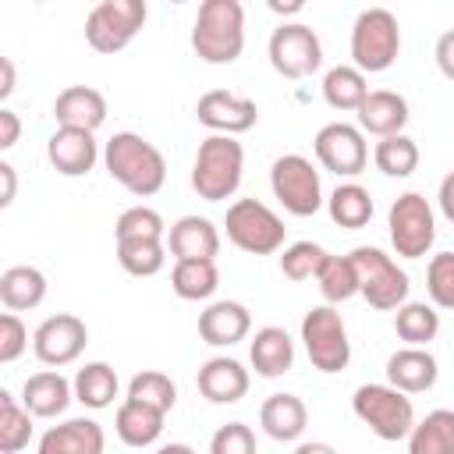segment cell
Segmentation results:
<instances>
[{"label": "cell", "mask_w": 454, "mask_h": 454, "mask_svg": "<svg viewBox=\"0 0 454 454\" xmlns=\"http://www.w3.org/2000/svg\"><path fill=\"white\" fill-rule=\"evenodd\" d=\"M316 284H319L326 305H340V301L355 298V294H358V270H355L351 255H330V259L323 262Z\"/></svg>", "instance_id": "obj_38"}, {"label": "cell", "mask_w": 454, "mask_h": 454, "mask_svg": "<svg viewBox=\"0 0 454 454\" xmlns=\"http://www.w3.org/2000/svg\"><path fill=\"white\" fill-rule=\"evenodd\" d=\"M436 202H440V213L454 223V170L440 181V195H436Z\"/></svg>", "instance_id": "obj_47"}, {"label": "cell", "mask_w": 454, "mask_h": 454, "mask_svg": "<svg viewBox=\"0 0 454 454\" xmlns=\"http://www.w3.org/2000/svg\"><path fill=\"white\" fill-rule=\"evenodd\" d=\"M245 170V149L231 135H209L195 149L192 163V188L206 202H223L238 192Z\"/></svg>", "instance_id": "obj_3"}, {"label": "cell", "mask_w": 454, "mask_h": 454, "mask_svg": "<svg viewBox=\"0 0 454 454\" xmlns=\"http://www.w3.org/2000/svg\"><path fill=\"white\" fill-rule=\"evenodd\" d=\"M167 248L170 255L181 262V259H213L216 262V252H220V231L213 220L199 216V213H188L181 220L170 223L167 231Z\"/></svg>", "instance_id": "obj_18"}, {"label": "cell", "mask_w": 454, "mask_h": 454, "mask_svg": "<svg viewBox=\"0 0 454 454\" xmlns=\"http://www.w3.org/2000/svg\"><path fill=\"white\" fill-rule=\"evenodd\" d=\"M365 96H369V85H365V74L355 64H337L323 74V99L333 110H355L358 114Z\"/></svg>", "instance_id": "obj_33"}, {"label": "cell", "mask_w": 454, "mask_h": 454, "mask_svg": "<svg viewBox=\"0 0 454 454\" xmlns=\"http://www.w3.org/2000/svg\"><path fill=\"white\" fill-rule=\"evenodd\" d=\"M74 397V383H67L57 369H43V372H32L21 387V404L35 415V419H57L67 411Z\"/></svg>", "instance_id": "obj_24"}, {"label": "cell", "mask_w": 454, "mask_h": 454, "mask_svg": "<svg viewBox=\"0 0 454 454\" xmlns=\"http://www.w3.org/2000/svg\"><path fill=\"white\" fill-rule=\"evenodd\" d=\"M199 394L213 404H238L245 394H248V369L238 362V358H227V355H216L209 358L199 376Z\"/></svg>", "instance_id": "obj_21"}, {"label": "cell", "mask_w": 454, "mask_h": 454, "mask_svg": "<svg viewBox=\"0 0 454 454\" xmlns=\"http://www.w3.org/2000/svg\"><path fill=\"white\" fill-rule=\"evenodd\" d=\"M270 11H277V14H298V11H301V4H298V0H294V4H277V0H273V4H270Z\"/></svg>", "instance_id": "obj_52"}, {"label": "cell", "mask_w": 454, "mask_h": 454, "mask_svg": "<svg viewBox=\"0 0 454 454\" xmlns=\"http://www.w3.org/2000/svg\"><path fill=\"white\" fill-rule=\"evenodd\" d=\"M259 426L280 443H294L309 426V408L298 394H270L259 408Z\"/></svg>", "instance_id": "obj_25"}, {"label": "cell", "mask_w": 454, "mask_h": 454, "mask_svg": "<svg viewBox=\"0 0 454 454\" xmlns=\"http://www.w3.org/2000/svg\"><path fill=\"white\" fill-rule=\"evenodd\" d=\"M301 344H305V355H309L312 369H319V372H340L351 362L348 326H344V319L333 305H316V309L305 312Z\"/></svg>", "instance_id": "obj_8"}, {"label": "cell", "mask_w": 454, "mask_h": 454, "mask_svg": "<svg viewBox=\"0 0 454 454\" xmlns=\"http://www.w3.org/2000/svg\"><path fill=\"white\" fill-rule=\"evenodd\" d=\"M71 383H74V401L85 404V408H92V411L110 408L114 397H117V390H121L117 372H114V365H106V362H85V365L74 372Z\"/></svg>", "instance_id": "obj_30"}, {"label": "cell", "mask_w": 454, "mask_h": 454, "mask_svg": "<svg viewBox=\"0 0 454 454\" xmlns=\"http://www.w3.org/2000/svg\"><path fill=\"white\" fill-rule=\"evenodd\" d=\"M163 419H167L163 411H156V408H149V404H142L135 397H124L117 415H114V429L128 447H149V443L160 440Z\"/></svg>", "instance_id": "obj_27"}, {"label": "cell", "mask_w": 454, "mask_h": 454, "mask_svg": "<svg viewBox=\"0 0 454 454\" xmlns=\"http://www.w3.org/2000/svg\"><path fill=\"white\" fill-rule=\"evenodd\" d=\"M312 149H316V160H319L326 170H333L337 177H355V174H362L365 163H369V145H365L362 128L344 124V121L323 124V128L316 131Z\"/></svg>", "instance_id": "obj_13"}, {"label": "cell", "mask_w": 454, "mask_h": 454, "mask_svg": "<svg viewBox=\"0 0 454 454\" xmlns=\"http://www.w3.org/2000/svg\"><path fill=\"white\" fill-rule=\"evenodd\" d=\"M387 227H390V245L401 259H422L436 241L433 206L419 192H404L394 199V206L387 213Z\"/></svg>", "instance_id": "obj_10"}, {"label": "cell", "mask_w": 454, "mask_h": 454, "mask_svg": "<svg viewBox=\"0 0 454 454\" xmlns=\"http://www.w3.org/2000/svg\"><path fill=\"white\" fill-rule=\"evenodd\" d=\"M145 0H103L85 18V43L96 53H121L145 25Z\"/></svg>", "instance_id": "obj_9"}, {"label": "cell", "mask_w": 454, "mask_h": 454, "mask_svg": "<svg viewBox=\"0 0 454 454\" xmlns=\"http://www.w3.org/2000/svg\"><path fill=\"white\" fill-rule=\"evenodd\" d=\"M106 447V433L96 419H67L60 426H50L39 436V450L35 454H103Z\"/></svg>", "instance_id": "obj_19"}, {"label": "cell", "mask_w": 454, "mask_h": 454, "mask_svg": "<svg viewBox=\"0 0 454 454\" xmlns=\"http://www.w3.org/2000/svg\"><path fill=\"white\" fill-rule=\"evenodd\" d=\"M270 188L273 199L291 213V216H312L323 206V184H319V170L312 167V160L287 153L277 156L270 167Z\"/></svg>", "instance_id": "obj_11"}, {"label": "cell", "mask_w": 454, "mask_h": 454, "mask_svg": "<svg viewBox=\"0 0 454 454\" xmlns=\"http://www.w3.org/2000/svg\"><path fill=\"white\" fill-rule=\"evenodd\" d=\"M223 227H227V241L248 255H273L284 248V220L259 199H238L227 206V216H223Z\"/></svg>", "instance_id": "obj_6"}, {"label": "cell", "mask_w": 454, "mask_h": 454, "mask_svg": "<svg viewBox=\"0 0 454 454\" xmlns=\"http://www.w3.org/2000/svg\"><path fill=\"white\" fill-rule=\"evenodd\" d=\"M351 411L358 415V422H365L380 440L397 443L408 440V433L415 429V404L408 394H401L390 383H362L351 397Z\"/></svg>", "instance_id": "obj_4"}, {"label": "cell", "mask_w": 454, "mask_h": 454, "mask_svg": "<svg viewBox=\"0 0 454 454\" xmlns=\"http://www.w3.org/2000/svg\"><path fill=\"white\" fill-rule=\"evenodd\" d=\"M408 454H454V411L436 408L408 433Z\"/></svg>", "instance_id": "obj_31"}, {"label": "cell", "mask_w": 454, "mask_h": 454, "mask_svg": "<svg viewBox=\"0 0 454 454\" xmlns=\"http://www.w3.org/2000/svg\"><path fill=\"white\" fill-rule=\"evenodd\" d=\"M440 376V365L429 348H401L387 358V383L401 394H426Z\"/></svg>", "instance_id": "obj_23"}, {"label": "cell", "mask_w": 454, "mask_h": 454, "mask_svg": "<svg viewBox=\"0 0 454 454\" xmlns=\"http://www.w3.org/2000/svg\"><path fill=\"white\" fill-rule=\"evenodd\" d=\"M117 262L131 277H156L167 266V241H153V238L117 241Z\"/></svg>", "instance_id": "obj_35"}, {"label": "cell", "mask_w": 454, "mask_h": 454, "mask_svg": "<svg viewBox=\"0 0 454 454\" xmlns=\"http://www.w3.org/2000/svg\"><path fill=\"white\" fill-rule=\"evenodd\" d=\"M270 64L284 78H309L323 64V43L316 28L301 21H284L270 35Z\"/></svg>", "instance_id": "obj_12"}, {"label": "cell", "mask_w": 454, "mask_h": 454, "mask_svg": "<svg viewBox=\"0 0 454 454\" xmlns=\"http://www.w3.org/2000/svg\"><path fill=\"white\" fill-rule=\"evenodd\" d=\"M248 362L266 380H277V376L291 372V365H294V340H291V333L284 326L255 330V337L248 344Z\"/></svg>", "instance_id": "obj_26"}, {"label": "cell", "mask_w": 454, "mask_h": 454, "mask_svg": "<svg viewBox=\"0 0 454 454\" xmlns=\"http://www.w3.org/2000/svg\"><path fill=\"white\" fill-rule=\"evenodd\" d=\"M372 163L380 174L387 177H411L419 170V145L415 138L408 135H390V138H380L376 149H372Z\"/></svg>", "instance_id": "obj_37"}, {"label": "cell", "mask_w": 454, "mask_h": 454, "mask_svg": "<svg viewBox=\"0 0 454 454\" xmlns=\"http://www.w3.org/2000/svg\"><path fill=\"white\" fill-rule=\"evenodd\" d=\"M170 287L184 301H209L220 287V270L213 259H181L170 270Z\"/></svg>", "instance_id": "obj_29"}, {"label": "cell", "mask_w": 454, "mask_h": 454, "mask_svg": "<svg viewBox=\"0 0 454 454\" xmlns=\"http://www.w3.org/2000/svg\"><path fill=\"white\" fill-rule=\"evenodd\" d=\"M103 167H106V174L121 188H128L138 199L156 195L163 188V181H167V160H163V153L149 138H142L135 131H117L114 138H106V145H103Z\"/></svg>", "instance_id": "obj_1"}, {"label": "cell", "mask_w": 454, "mask_h": 454, "mask_svg": "<svg viewBox=\"0 0 454 454\" xmlns=\"http://www.w3.org/2000/svg\"><path fill=\"white\" fill-rule=\"evenodd\" d=\"M114 238L117 241H128V238H153V241H163L167 238V223L156 209L149 206H131L117 216V227H114Z\"/></svg>", "instance_id": "obj_41"}, {"label": "cell", "mask_w": 454, "mask_h": 454, "mask_svg": "<svg viewBox=\"0 0 454 454\" xmlns=\"http://www.w3.org/2000/svg\"><path fill=\"white\" fill-rule=\"evenodd\" d=\"M209 454H255V433L245 422H227L213 433Z\"/></svg>", "instance_id": "obj_43"}, {"label": "cell", "mask_w": 454, "mask_h": 454, "mask_svg": "<svg viewBox=\"0 0 454 454\" xmlns=\"http://www.w3.org/2000/svg\"><path fill=\"white\" fill-rule=\"evenodd\" d=\"M32 411L14 401L11 390H0V450L18 454L32 443Z\"/></svg>", "instance_id": "obj_36"}, {"label": "cell", "mask_w": 454, "mask_h": 454, "mask_svg": "<svg viewBox=\"0 0 454 454\" xmlns=\"http://www.w3.org/2000/svg\"><path fill=\"white\" fill-rule=\"evenodd\" d=\"M252 330V312L241 305V301H209L202 312H199V337L213 348H231L238 340H245Z\"/></svg>", "instance_id": "obj_17"}, {"label": "cell", "mask_w": 454, "mask_h": 454, "mask_svg": "<svg viewBox=\"0 0 454 454\" xmlns=\"http://www.w3.org/2000/svg\"><path fill=\"white\" fill-rule=\"evenodd\" d=\"M192 50L206 64H234L245 50V7L238 0H202L192 25Z\"/></svg>", "instance_id": "obj_2"}, {"label": "cell", "mask_w": 454, "mask_h": 454, "mask_svg": "<svg viewBox=\"0 0 454 454\" xmlns=\"http://www.w3.org/2000/svg\"><path fill=\"white\" fill-rule=\"evenodd\" d=\"M294 454H337V450L330 443H323V440H305V443L294 447Z\"/></svg>", "instance_id": "obj_50"}, {"label": "cell", "mask_w": 454, "mask_h": 454, "mask_svg": "<svg viewBox=\"0 0 454 454\" xmlns=\"http://www.w3.org/2000/svg\"><path fill=\"white\" fill-rule=\"evenodd\" d=\"M394 333L408 348H426L440 333V312H436V305H429V301H404L394 312Z\"/></svg>", "instance_id": "obj_34"}, {"label": "cell", "mask_w": 454, "mask_h": 454, "mask_svg": "<svg viewBox=\"0 0 454 454\" xmlns=\"http://www.w3.org/2000/svg\"><path fill=\"white\" fill-rule=\"evenodd\" d=\"M326 209H330V220L344 231H358L372 220V195L369 188L348 181V184H337L326 199Z\"/></svg>", "instance_id": "obj_32"}, {"label": "cell", "mask_w": 454, "mask_h": 454, "mask_svg": "<svg viewBox=\"0 0 454 454\" xmlns=\"http://www.w3.org/2000/svg\"><path fill=\"white\" fill-rule=\"evenodd\" d=\"M0 181H4V192H0V206L7 209L11 202H14V192H18V177H14V167L4 160L0 163Z\"/></svg>", "instance_id": "obj_48"}, {"label": "cell", "mask_w": 454, "mask_h": 454, "mask_svg": "<svg viewBox=\"0 0 454 454\" xmlns=\"http://www.w3.org/2000/svg\"><path fill=\"white\" fill-rule=\"evenodd\" d=\"M128 397H135V401H142V404H149V408H156V411L167 415V411L177 404V387H174V380H170L167 372L145 369V372H135V376H131Z\"/></svg>", "instance_id": "obj_39"}, {"label": "cell", "mask_w": 454, "mask_h": 454, "mask_svg": "<svg viewBox=\"0 0 454 454\" xmlns=\"http://www.w3.org/2000/svg\"><path fill=\"white\" fill-rule=\"evenodd\" d=\"M18 135H21V121H18V114L14 110H0V149H11L14 142H18Z\"/></svg>", "instance_id": "obj_46"}, {"label": "cell", "mask_w": 454, "mask_h": 454, "mask_svg": "<svg viewBox=\"0 0 454 454\" xmlns=\"http://www.w3.org/2000/svg\"><path fill=\"white\" fill-rule=\"evenodd\" d=\"M89 344V330L78 316L71 312H57V316H46L35 333H32V351L43 365L50 369H60V365H71Z\"/></svg>", "instance_id": "obj_14"}, {"label": "cell", "mask_w": 454, "mask_h": 454, "mask_svg": "<svg viewBox=\"0 0 454 454\" xmlns=\"http://www.w3.org/2000/svg\"><path fill=\"white\" fill-rule=\"evenodd\" d=\"M408 99L401 92L390 89H372L365 96V103L358 106V128L362 135H376V138H390V135H404L408 124Z\"/></svg>", "instance_id": "obj_20"}, {"label": "cell", "mask_w": 454, "mask_h": 454, "mask_svg": "<svg viewBox=\"0 0 454 454\" xmlns=\"http://www.w3.org/2000/svg\"><path fill=\"white\" fill-rule=\"evenodd\" d=\"M426 291L436 309H454V252H440L426 266Z\"/></svg>", "instance_id": "obj_42"}, {"label": "cell", "mask_w": 454, "mask_h": 454, "mask_svg": "<svg viewBox=\"0 0 454 454\" xmlns=\"http://www.w3.org/2000/svg\"><path fill=\"white\" fill-rule=\"evenodd\" d=\"M195 117L213 135H231L234 138V135H245V131L255 128L259 106H255V99H245L231 89H209L206 96H199Z\"/></svg>", "instance_id": "obj_15"}, {"label": "cell", "mask_w": 454, "mask_h": 454, "mask_svg": "<svg viewBox=\"0 0 454 454\" xmlns=\"http://www.w3.org/2000/svg\"><path fill=\"white\" fill-rule=\"evenodd\" d=\"M0 71H4V82H0V99H7L14 92V64L11 57H0Z\"/></svg>", "instance_id": "obj_49"}, {"label": "cell", "mask_w": 454, "mask_h": 454, "mask_svg": "<svg viewBox=\"0 0 454 454\" xmlns=\"http://www.w3.org/2000/svg\"><path fill=\"white\" fill-rule=\"evenodd\" d=\"M46 298V277L35 266H7L0 273V301L11 312H28L43 305Z\"/></svg>", "instance_id": "obj_28"}, {"label": "cell", "mask_w": 454, "mask_h": 454, "mask_svg": "<svg viewBox=\"0 0 454 454\" xmlns=\"http://www.w3.org/2000/svg\"><path fill=\"white\" fill-rule=\"evenodd\" d=\"M156 454H195V450H192L188 443H163Z\"/></svg>", "instance_id": "obj_51"}, {"label": "cell", "mask_w": 454, "mask_h": 454, "mask_svg": "<svg viewBox=\"0 0 454 454\" xmlns=\"http://www.w3.org/2000/svg\"><path fill=\"white\" fill-rule=\"evenodd\" d=\"M46 160L57 174L64 177H85L96 160H99V149H96V138L92 131H78V128H57L50 138H46Z\"/></svg>", "instance_id": "obj_16"}, {"label": "cell", "mask_w": 454, "mask_h": 454, "mask_svg": "<svg viewBox=\"0 0 454 454\" xmlns=\"http://www.w3.org/2000/svg\"><path fill=\"white\" fill-rule=\"evenodd\" d=\"M28 348V326L18 319V312H4L0 316V362L11 365L25 355Z\"/></svg>", "instance_id": "obj_44"}, {"label": "cell", "mask_w": 454, "mask_h": 454, "mask_svg": "<svg viewBox=\"0 0 454 454\" xmlns=\"http://www.w3.org/2000/svg\"><path fill=\"white\" fill-rule=\"evenodd\" d=\"M326 259H330V252H326L323 245H316V241H294V245H287L284 255H280V273H284L287 280H294V284L316 280Z\"/></svg>", "instance_id": "obj_40"}, {"label": "cell", "mask_w": 454, "mask_h": 454, "mask_svg": "<svg viewBox=\"0 0 454 454\" xmlns=\"http://www.w3.org/2000/svg\"><path fill=\"white\" fill-rule=\"evenodd\" d=\"M351 262L358 270V294L380 309V312H397L404 301H408V273L383 252V248H372V245H358L351 252Z\"/></svg>", "instance_id": "obj_7"}, {"label": "cell", "mask_w": 454, "mask_h": 454, "mask_svg": "<svg viewBox=\"0 0 454 454\" xmlns=\"http://www.w3.org/2000/svg\"><path fill=\"white\" fill-rule=\"evenodd\" d=\"M401 53V28L387 7H369L351 25V60L362 74L387 71Z\"/></svg>", "instance_id": "obj_5"}, {"label": "cell", "mask_w": 454, "mask_h": 454, "mask_svg": "<svg viewBox=\"0 0 454 454\" xmlns=\"http://www.w3.org/2000/svg\"><path fill=\"white\" fill-rule=\"evenodd\" d=\"M433 57H436V67H440V74H443L447 82H454V28H447V32L436 39V50H433Z\"/></svg>", "instance_id": "obj_45"}, {"label": "cell", "mask_w": 454, "mask_h": 454, "mask_svg": "<svg viewBox=\"0 0 454 454\" xmlns=\"http://www.w3.org/2000/svg\"><path fill=\"white\" fill-rule=\"evenodd\" d=\"M53 117L60 128H78V131H96L106 121V96L92 85H67L53 99Z\"/></svg>", "instance_id": "obj_22"}]
</instances>
